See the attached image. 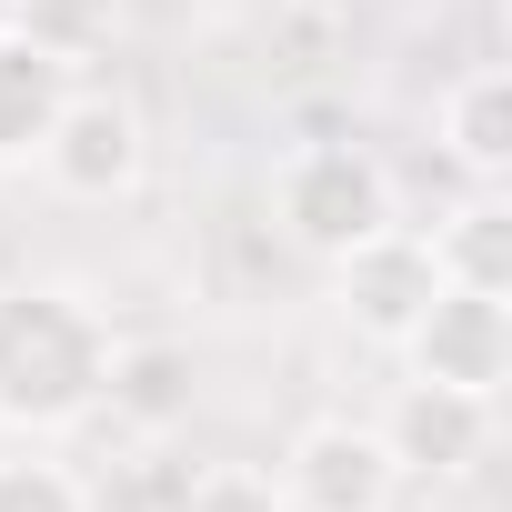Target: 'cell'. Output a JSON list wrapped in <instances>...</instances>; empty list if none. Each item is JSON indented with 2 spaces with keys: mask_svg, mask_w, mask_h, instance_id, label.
Here are the masks:
<instances>
[{
  "mask_svg": "<svg viewBox=\"0 0 512 512\" xmlns=\"http://www.w3.org/2000/svg\"><path fill=\"white\" fill-rule=\"evenodd\" d=\"M81 81H71V61L61 51H41V41H0V161H31L41 141H51V121H61V101H71Z\"/></svg>",
  "mask_w": 512,
  "mask_h": 512,
  "instance_id": "obj_8",
  "label": "cell"
},
{
  "mask_svg": "<svg viewBox=\"0 0 512 512\" xmlns=\"http://www.w3.org/2000/svg\"><path fill=\"white\" fill-rule=\"evenodd\" d=\"M432 262H442V282H462V292H512V211H502L492 191H472L462 211H442Z\"/></svg>",
  "mask_w": 512,
  "mask_h": 512,
  "instance_id": "obj_11",
  "label": "cell"
},
{
  "mask_svg": "<svg viewBox=\"0 0 512 512\" xmlns=\"http://www.w3.org/2000/svg\"><path fill=\"white\" fill-rule=\"evenodd\" d=\"M0 512H91V492H81L61 462L11 452V462H0Z\"/></svg>",
  "mask_w": 512,
  "mask_h": 512,
  "instance_id": "obj_13",
  "label": "cell"
},
{
  "mask_svg": "<svg viewBox=\"0 0 512 512\" xmlns=\"http://www.w3.org/2000/svg\"><path fill=\"white\" fill-rule=\"evenodd\" d=\"M392 352H402L422 382H452V392H482V402H492V392L512 382V292H462V282H442Z\"/></svg>",
  "mask_w": 512,
  "mask_h": 512,
  "instance_id": "obj_3",
  "label": "cell"
},
{
  "mask_svg": "<svg viewBox=\"0 0 512 512\" xmlns=\"http://www.w3.org/2000/svg\"><path fill=\"white\" fill-rule=\"evenodd\" d=\"M332 292H342V322L372 332V342H402L422 322V302L442 292V262H432V231H402L382 221L372 241H352L332 262Z\"/></svg>",
  "mask_w": 512,
  "mask_h": 512,
  "instance_id": "obj_4",
  "label": "cell"
},
{
  "mask_svg": "<svg viewBox=\"0 0 512 512\" xmlns=\"http://www.w3.org/2000/svg\"><path fill=\"white\" fill-rule=\"evenodd\" d=\"M382 432V452H392V472H472L482 462V442H492V402L482 392H452V382H402L392 392V412L372 422Z\"/></svg>",
  "mask_w": 512,
  "mask_h": 512,
  "instance_id": "obj_7",
  "label": "cell"
},
{
  "mask_svg": "<svg viewBox=\"0 0 512 512\" xmlns=\"http://www.w3.org/2000/svg\"><path fill=\"white\" fill-rule=\"evenodd\" d=\"M101 372H111V322L61 292V282H21L0 292V422L11 432H71L101 412Z\"/></svg>",
  "mask_w": 512,
  "mask_h": 512,
  "instance_id": "obj_1",
  "label": "cell"
},
{
  "mask_svg": "<svg viewBox=\"0 0 512 512\" xmlns=\"http://www.w3.org/2000/svg\"><path fill=\"white\" fill-rule=\"evenodd\" d=\"M442 151L472 181H502V161H512V71H462L442 91Z\"/></svg>",
  "mask_w": 512,
  "mask_h": 512,
  "instance_id": "obj_10",
  "label": "cell"
},
{
  "mask_svg": "<svg viewBox=\"0 0 512 512\" xmlns=\"http://www.w3.org/2000/svg\"><path fill=\"white\" fill-rule=\"evenodd\" d=\"M121 512H161V502H121ZM171 512H181V502H171Z\"/></svg>",
  "mask_w": 512,
  "mask_h": 512,
  "instance_id": "obj_16",
  "label": "cell"
},
{
  "mask_svg": "<svg viewBox=\"0 0 512 512\" xmlns=\"http://www.w3.org/2000/svg\"><path fill=\"white\" fill-rule=\"evenodd\" d=\"M402 472L372 422H312L282 462V512H392Z\"/></svg>",
  "mask_w": 512,
  "mask_h": 512,
  "instance_id": "obj_6",
  "label": "cell"
},
{
  "mask_svg": "<svg viewBox=\"0 0 512 512\" xmlns=\"http://www.w3.org/2000/svg\"><path fill=\"white\" fill-rule=\"evenodd\" d=\"M11 31L21 41H41V51H61L71 71L111 41V0H11Z\"/></svg>",
  "mask_w": 512,
  "mask_h": 512,
  "instance_id": "obj_12",
  "label": "cell"
},
{
  "mask_svg": "<svg viewBox=\"0 0 512 512\" xmlns=\"http://www.w3.org/2000/svg\"><path fill=\"white\" fill-rule=\"evenodd\" d=\"M282 231L312 251V262H342L352 241H372L392 221V171L362 151V141H302L282 161Z\"/></svg>",
  "mask_w": 512,
  "mask_h": 512,
  "instance_id": "obj_2",
  "label": "cell"
},
{
  "mask_svg": "<svg viewBox=\"0 0 512 512\" xmlns=\"http://www.w3.org/2000/svg\"><path fill=\"white\" fill-rule=\"evenodd\" d=\"M191 392H201V372H191V352H181V342H111L101 402H111L121 422H141V432H171V422L191 412Z\"/></svg>",
  "mask_w": 512,
  "mask_h": 512,
  "instance_id": "obj_9",
  "label": "cell"
},
{
  "mask_svg": "<svg viewBox=\"0 0 512 512\" xmlns=\"http://www.w3.org/2000/svg\"><path fill=\"white\" fill-rule=\"evenodd\" d=\"M181 512H282V482H272V472L221 462V472H201V482L181 492Z\"/></svg>",
  "mask_w": 512,
  "mask_h": 512,
  "instance_id": "obj_14",
  "label": "cell"
},
{
  "mask_svg": "<svg viewBox=\"0 0 512 512\" xmlns=\"http://www.w3.org/2000/svg\"><path fill=\"white\" fill-rule=\"evenodd\" d=\"M302 11H352V0H302Z\"/></svg>",
  "mask_w": 512,
  "mask_h": 512,
  "instance_id": "obj_15",
  "label": "cell"
},
{
  "mask_svg": "<svg viewBox=\"0 0 512 512\" xmlns=\"http://www.w3.org/2000/svg\"><path fill=\"white\" fill-rule=\"evenodd\" d=\"M31 161H41L51 191H71V201H121V191L141 181V111L111 101V91H71L61 121H51V141H41Z\"/></svg>",
  "mask_w": 512,
  "mask_h": 512,
  "instance_id": "obj_5",
  "label": "cell"
},
{
  "mask_svg": "<svg viewBox=\"0 0 512 512\" xmlns=\"http://www.w3.org/2000/svg\"><path fill=\"white\" fill-rule=\"evenodd\" d=\"M0 41H11V0H0Z\"/></svg>",
  "mask_w": 512,
  "mask_h": 512,
  "instance_id": "obj_17",
  "label": "cell"
}]
</instances>
